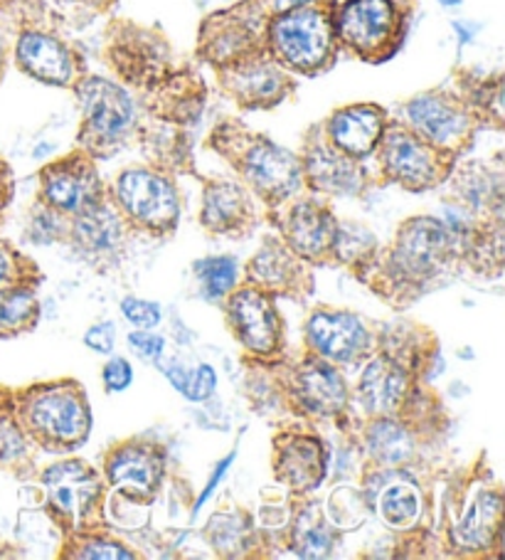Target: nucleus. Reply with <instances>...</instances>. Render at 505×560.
Wrapping results in <instances>:
<instances>
[{"label":"nucleus","mask_w":505,"mask_h":560,"mask_svg":"<svg viewBox=\"0 0 505 560\" xmlns=\"http://www.w3.org/2000/svg\"><path fill=\"white\" fill-rule=\"evenodd\" d=\"M133 371L126 359H111L104 365V385L109 393H121L131 385Z\"/></svg>","instance_id":"36"},{"label":"nucleus","mask_w":505,"mask_h":560,"mask_svg":"<svg viewBox=\"0 0 505 560\" xmlns=\"http://www.w3.org/2000/svg\"><path fill=\"white\" fill-rule=\"evenodd\" d=\"M407 114H410L414 129L420 131L426 141L444 149L454 147L456 141H461L466 129H469L466 114L451 100H446V96L439 94L416 96V100L407 106Z\"/></svg>","instance_id":"13"},{"label":"nucleus","mask_w":505,"mask_h":560,"mask_svg":"<svg viewBox=\"0 0 505 560\" xmlns=\"http://www.w3.org/2000/svg\"><path fill=\"white\" fill-rule=\"evenodd\" d=\"M397 11L392 0H348L338 15V33L363 57L383 52L392 40Z\"/></svg>","instance_id":"4"},{"label":"nucleus","mask_w":505,"mask_h":560,"mask_svg":"<svg viewBox=\"0 0 505 560\" xmlns=\"http://www.w3.org/2000/svg\"><path fill=\"white\" fill-rule=\"evenodd\" d=\"M80 558H131V553L129 550H124L119 544H111V540H102V538H96V540H90V544H86L80 553H77Z\"/></svg>","instance_id":"38"},{"label":"nucleus","mask_w":505,"mask_h":560,"mask_svg":"<svg viewBox=\"0 0 505 560\" xmlns=\"http://www.w3.org/2000/svg\"><path fill=\"white\" fill-rule=\"evenodd\" d=\"M308 341L330 361H353L367 346V331L353 314L318 312L308 322Z\"/></svg>","instance_id":"11"},{"label":"nucleus","mask_w":505,"mask_h":560,"mask_svg":"<svg viewBox=\"0 0 505 560\" xmlns=\"http://www.w3.org/2000/svg\"><path fill=\"white\" fill-rule=\"evenodd\" d=\"M230 462H232V457H227V459H222V462H220V465H218V469H215V477H212V479L208 481V489H205V491H202V497H200V501H198V509H200L202 504H205V501L210 499V494H212V491H215V487H218V481L222 479V475H225V469L230 467Z\"/></svg>","instance_id":"41"},{"label":"nucleus","mask_w":505,"mask_h":560,"mask_svg":"<svg viewBox=\"0 0 505 560\" xmlns=\"http://www.w3.org/2000/svg\"><path fill=\"white\" fill-rule=\"evenodd\" d=\"M336 222L326 210H320L310 202L298 206L286 222V237L289 245L294 247V253L318 259L326 255L328 249H333L336 240Z\"/></svg>","instance_id":"19"},{"label":"nucleus","mask_w":505,"mask_h":560,"mask_svg":"<svg viewBox=\"0 0 505 560\" xmlns=\"http://www.w3.org/2000/svg\"><path fill=\"white\" fill-rule=\"evenodd\" d=\"M281 72L274 65L259 62V65H249L245 70L237 72V90L245 96L247 102H257V100H269V96L279 94L281 86Z\"/></svg>","instance_id":"29"},{"label":"nucleus","mask_w":505,"mask_h":560,"mask_svg":"<svg viewBox=\"0 0 505 560\" xmlns=\"http://www.w3.org/2000/svg\"><path fill=\"white\" fill-rule=\"evenodd\" d=\"M294 272H296L294 259H291L286 249L279 245H267L257 255L255 262H251V277H255L259 284L271 287V289H281L291 284Z\"/></svg>","instance_id":"26"},{"label":"nucleus","mask_w":505,"mask_h":560,"mask_svg":"<svg viewBox=\"0 0 505 560\" xmlns=\"http://www.w3.org/2000/svg\"><path fill=\"white\" fill-rule=\"evenodd\" d=\"M279 477L296 491L314 489L326 475V452L314 438H289L279 450Z\"/></svg>","instance_id":"17"},{"label":"nucleus","mask_w":505,"mask_h":560,"mask_svg":"<svg viewBox=\"0 0 505 560\" xmlns=\"http://www.w3.org/2000/svg\"><path fill=\"white\" fill-rule=\"evenodd\" d=\"M371 450L375 457H380L387 465H397V462H404L412 455V440L400 424L380 422L371 432Z\"/></svg>","instance_id":"28"},{"label":"nucleus","mask_w":505,"mask_h":560,"mask_svg":"<svg viewBox=\"0 0 505 560\" xmlns=\"http://www.w3.org/2000/svg\"><path fill=\"white\" fill-rule=\"evenodd\" d=\"M163 475V457L158 450L145 444H129L114 452L106 462V477L111 485L124 489L126 494L145 497L158 487Z\"/></svg>","instance_id":"14"},{"label":"nucleus","mask_w":505,"mask_h":560,"mask_svg":"<svg viewBox=\"0 0 505 560\" xmlns=\"http://www.w3.org/2000/svg\"><path fill=\"white\" fill-rule=\"evenodd\" d=\"M269 37L279 60L298 72H316L333 52V27L318 8L281 13L271 23Z\"/></svg>","instance_id":"2"},{"label":"nucleus","mask_w":505,"mask_h":560,"mask_svg":"<svg viewBox=\"0 0 505 560\" xmlns=\"http://www.w3.org/2000/svg\"><path fill=\"white\" fill-rule=\"evenodd\" d=\"M385 168L404 188L422 190L439 180V161L436 153L410 131L395 129L385 137L383 149Z\"/></svg>","instance_id":"9"},{"label":"nucleus","mask_w":505,"mask_h":560,"mask_svg":"<svg viewBox=\"0 0 505 560\" xmlns=\"http://www.w3.org/2000/svg\"><path fill=\"white\" fill-rule=\"evenodd\" d=\"M449 253V230L432 218L410 220L397 240L395 262L410 277H430L444 265Z\"/></svg>","instance_id":"6"},{"label":"nucleus","mask_w":505,"mask_h":560,"mask_svg":"<svg viewBox=\"0 0 505 560\" xmlns=\"http://www.w3.org/2000/svg\"><path fill=\"white\" fill-rule=\"evenodd\" d=\"M198 277L205 294L218 299L225 296L237 279V262L232 257H208L198 262Z\"/></svg>","instance_id":"30"},{"label":"nucleus","mask_w":505,"mask_h":560,"mask_svg":"<svg viewBox=\"0 0 505 560\" xmlns=\"http://www.w3.org/2000/svg\"><path fill=\"white\" fill-rule=\"evenodd\" d=\"M121 312L126 322L139 328H153L161 322V306L155 302H145V299H136V296L124 299Z\"/></svg>","instance_id":"33"},{"label":"nucleus","mask_w":505,"mask_h":560,"mask_svg":"<svg viewBox=\"0 0 505 560\" xmlns=\"http://www.w3.org/2000/svg\"><path fill=\"white\" fill-rule=\"evenodd\" d=\"M25 438L15 415L0 400V467H15L25 457Z\"/></svg>","instance_id":"32"},{"label":"nucleus","mask_w":505,"mask_h":560,"mask_svg":"<svg viewBox=\"0 0 505 560\" xmlns=\"http://www.w3.org/2000/svg\"><path fill=\"white\" fill-rule=\"evenodd\" d=\"M17 275H21V267H17L15 249L8 243H0V287L13 284Z\"/></svg>","instance_id":"39"},{"label":"nucleus","mask_w":505,"mask_h":560,"mask_svg":"<svg viewBox=\"0 0 505 560\" xmlns=\"http://www.w3.org/2000/svg\"><path fill=\"white\" fill-rule=\"evenodd\" d=\"M328 131L336 149L345 156H365L383 137L385 114L377 106L367 104L348 106V109L336 112V117L328 124Z\"/></svg>","instance_id":"16"},{"label":"nucleus","mask_w":505,"mask_h":560,"mask_svg":"<svg viewBox=\"0 0 505 560\" xmlns=\"http://www.w3.org/2000/svg\"><path fill=\"white\" fill-rule=\"evenodd\" d=\"M380 514L395 528H407L420 514V494L412 485H392L383 491Z\"/></svg>","instance_id":"27"},{"label":"nucleus","mask_w":505,"mask_h":560,"mask_svg":"<svg viewBox=\"0 0 505 560\" xmlns=\"http://www.w3.org/2000/svg\"><path fill=\"white\" fill-rule=\"evenodd\" d=\"M13 196V178H11V168L0 161V212L11 202Z\"/></svg>","instance_id":"40"},{"label":"nucleus","mask_w":505,"mask_h":560,"mask_svg":"<svg viewBox=\"0 0 505 560\" xmlns=\"http://www.w3.org/2000/svg\"><path fill=\"white\" fill-rule=\"evenodd\" d=\"M230 318L232 326L239 336V341L255 353H271L277 351L281 322L274 304L259 289H245L237 292L230 302Z\"/></svg>","instance_id":"8"},{"label":"nucleus","mask_w":505,"mask_h":560,"mask_svg":"<svg viewBox=\"0 0 505 560\" xmlns=\"http://www.w3.org/2000/svg\"><path fill=\"white\" fill-rule=\"evenodd\" d=\"M37 299L27 287H0V339L31 331L37 322Z\"/></svg>","instance_id":"24"},{"label":"nucleus","mask_w":505,"mask_h":560,"mask_svg":"<svg viewBox=\"0 0 505 560\" xmlns=\"http://www.w3.org/2000/svg\"><path fill=\"white\" fill-rule=\"evenodd\" d=\"M129 343H131V349L136 351V355H141L143 361H149V363L161 361L163 346H165L161 336H155L151 331H136V334L129 336Z\"/></svg>","instance_id":"35"},{"label":"nucleus","mask_w":505,"mask_h":560,"mask_svg":"<svg viewBox=\"0 0 505 560\" xmlns=\"http://www.w3.org/2000/svg\"><path fill=\"white\" fill-rule=\"evenodd\" d=\"M336 546V536L330 526L320 518H304L296 528V550L304 558H326Z\"/></svg>","instance_id":"31"},{"label":"nucleus","mask_w":505,"mask_h":560,"mask_svg":"<svg viewBox=\"0 0 505 560\" xmlns=\"http://www.w3.org/2000/svg\"><path fill=\"white\" fill-rule=\"evenodd\" d=\"M74 233L80 237V243L86 253H94V255L116 253V247H119L124 240L121 220L116 218L111 210L96 206V202L80 212Z\"/></svg>","instance_id":"23"},{"label":"nucleus","mask_w":505,"mask_h":560,"mask_svg":"<svg viewBox=\"0 0 505 560\" xmlns=\"http://www.w3.org/2000/svg\"><path fill=\"white\" fill-rule=\"evenodd\" d=\"M21 418L37 440L55 447H74L90 432V408L74 385L27 390L21 400Z\"/></svg>","instance_id":"1"},{"label":"nucleus","mask_w":505,"mask_h":560,"mask_svg":"<svg viewBox=\"0 0 505 560\" xmlns=\"http://www.w3.org/2000/svg\"><path fill=\"white\" fill-rule=\"evenodd\" d=\"M310 180L316 183L320 190L330 192H353L357 186V171L348 156H341L336 151H314L308 161Z\"/></svg>","instance_id":"25"},{"label":"nucleus","mask_w":505,"mask_h":560,"mask_svg":"<svg viewBox=\"0 0 505 560\" xmlns=\"http://www.w3.org/2000/svg\"><path fill=\"white\" fill-rule=\"evenodd\" d=\"M501 514H503V499L501 494L485 491L473 499V504L466 509L461 524L454 528L456 546L481 550L489 548L501 528Z\"/></svg>","instance_id":"20"},{"label":"nucleus","mask_w":505,"mask_h":560,"mask_svg":"<svg viewBox=\"0 0 505 560\" xmlns=\"http://www.w3.org/2000/svg\"><path fill=\"white\" fill-rule=\"evenodd\" d=\"M45 487L50 504L72 521L86 516L99 494L94 471L84 462H64V465L50 467L45 471Z\"/></svg>","instance_id":"12"},{"label":"nucleus","mask_w":505,"mask_h":560,"mask_svg":"<svg viewBox=\"0 0 505 560\" xmlns=\"http://www.w3.org/2000/svg\"><path fill=\"white\" fill-rule=\"evenodd\" d=\"M251 210L247 192L235 183H212L205 192V208H202V218L205 225L218 230V233H227L242 225Z\"/></svg>","instance_id":"22"},{"label":"nucleus","mask_w":505,"mask_h":560,"mask_svg":"<svg viewBox=\"0 0 505 560\" xmlns=\"http://www.w3.org/2000/svg\"><path fill=\"white\" fill-rule=\"evenodd\" d=\"M314 3H316V0H274L279 13L296 11V8H306V5H314Z\"/></svg>","instance_id":"42"},{"label":"nucleus","mask_w":505,"mask_h":560,"mask_svg":"<svg viewBox=\"0 0 505 560\" xmlns=\"http://www.w3.org/2000/svg\"><path fill=\"white\" fill-rule=\"evenodd\" d=\"M296 393L304 408L316 415H336L348 402V390L341 375L318 361H310L298 371Z\"/></svg>","instance_id":"18"},{"label":"nucleus","mask_w":505,"mask_h":560,"mask_svg":"<svg viewBox=\"0 0 505 560\" xmlns=\"http://www.w3.org/2000/svg\"><path fill=\"white\" fill-rule=\"evenodd\" d=\"M86 129L96 141H119L133 124V102L121 86L106 80H84L80 86Z\"/></svg>","instance_id":"5"},{"label":"nucleus","mask_w":505,"mask_h":560,"mask_svg":"<svg viewBox=\"0 0 505 560\" xmlns=\"http://www.w3.org/2000/svg\"><path fill=\"white\" fill-rule=\"evenodd\" d=\"M361 395L365 408H371L373 412H392L400 408L407 395V375L397 363L377 359L363 373Z\"/></svg>","instance_id":"21"},{"label":"nucleus","mask_w":505,"mask_h":560,"mask_svg":"<svg viewBox=\"0 0 505 560\" xmlns=\"http://www.w3.org/2000/svg\"><path fill=\"white\" fill-rule=\"evenodd\" d=\"M43 192L52 208L82 212L96 202L99 180H96L92 163H86L84 159H70L45 171Z\"/></svg>","instance_id":"10"},{"label":"nucleus","mask_w":505,"mask_h":560,"mask_svg":"<svg viewBox=\"0 0 505 560\" xmlns=\"http://www.w3.org/2000/svg\"><path fill=\"white\" fill-rule=\"evenodd\" d=\"M439 3H442V5H459L461 0H439Z\"/></svg>","instance_id":"44"},{"label":"nucleus","mask_w":505,"mask_h":560,"mask_svg":"<svg viewBox=\"0 0 505 560\" xmlns=\"http://www.w3.org/2000/svg\"><path fill=\"white\" fill-rule=\"evenodd\" d=\"M15 57L25 74L47 84H70L74 77L70 50L50 35L25 33L17 43Z\"/></svg>","instance_id":"15"},{"label":"nucleus","mask_w":505,"mask_h":560,"mask_svg":"<svg viewBox=\"0 0 505 560\" xmlns=\"http://www.w3.org/2000/svg\"><path fill=\"white\" fill-rule=\"evenodd\" d=\"M242 171L261 196L279 200L298 186V163L289 151L279 149L267 139L249 141V149L242 156Z\"/></svg>","instance_id":"7"},{"label":"nucleus","mask_w":505,"mask_h":560,"mask_svg":"<svg viewBox=\"0 0 505 560\" xmlns=\"http://www.w3.org/2000/svg\"><path fill=\"white\" fill-rule=\"evenodd\" d=\"M3 70H5V43L3 37H0V74H3Z\"/></svg>","instance_id":"43"},{"label":"nucleus","mask_w":505,"mask_h":560,"mask_svg":"<svg viewBox=\"0 0 505 560\" xmlns=\"http://www.w3.org/2000/svg\"><path fill=\"white\" fill-rule=\"evenodd\" d=\"M119 200L124 210L153 230H171L178 220L176 190L151 171H126L119 178Z\"/></svg>","instance_id":"3"},{"label":"nucleus","mask_w":505,"mask_h":560,"mask_svg":"<svg viewBox=\"0 0 505 560\" xmlns=\"http://www.w3.org/2000/svg\"><path fill=\"white\" fill-rule=\"evenodd\" d=\"M218 385V375L212 371V365H198L196 371L188 373L186 388H183V395L190 400H205L212 395Z\"/></svg>","instance_id":"34"},{"label":"nucleus","mask_w":505,"mask_h":560,"mask_svg":"<svg viewBox=\"0 0 505 560\" xmlns=\"http://www.w3.org/2000/svg\"><path fill=\"white\" fill-rule=\"evenodd\" d=\"M114 341H116V328H114L111 322H104V324L92 326L90 331H86V336H84V343L92 346L96 353H111Z\"/></svg>","instance_id":"37"}]
</instances>
